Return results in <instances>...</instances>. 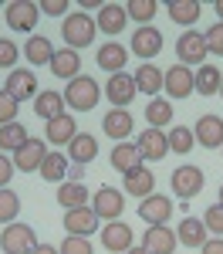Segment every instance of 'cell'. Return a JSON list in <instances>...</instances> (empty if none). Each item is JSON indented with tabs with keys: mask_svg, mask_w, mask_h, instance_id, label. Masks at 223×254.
Segmentation results:
<instances>
[{
	"mask_svg": "<svg viewBox=\"0 0 223 254\" xmlns=\"http://www.w3.org/2000/svg\"><path fill=\"white\" fill-rule=\"evenodd\" d=\"M61 98H64V105L71 112H91L101 98V85L91 75H78V78L68 81V88L61 92Z\"/></svg>",
	"mask_w": 223,
	"mask_h": 254,
	"instance_id": "1",
	"label": "cell"
},
{
	"mask_svg": "<svg viewBox=\"0 0 223 254\" xmlns=\"http://www.w3.org/2000/svg\"><path fill=\"white\" fill-rule=\"evenodd\" d=\"M98 34V27H95V17H88L85 10H71L68 17L61 20V38L64 44L71 48V51H78V48H88L91 41Z\"/></svg>",
	"mask_w": 223,
	"mask_h": 254,
	"instance_id": "2",
	"label": "cell"
},
{
	"mask_svg": "<svg viewBox=\"0 0 223 254\" xmlns=\"http://www.w3.org/2000/svg\"><path fill=\"white\" fill-rule=\"evenodd\" d=\"M38 248V234H34V227L31 224H7L3 227V234H0V251L3 254H31Z\"/></svg>",
	"mask_w": 223,
	"mask_h": 254,
	"instance_id": "3",
	"label": "cell"
},
{
	"mask_svg": "<svg viewBox=\"0 0 223 254\" xmlns=\"http://www.w3.org/2000/svg\"><path fill=\"white\" fill-rule=\"evenodd\" d=\"M169 183H173V193L182 196V200L189 203V200L200 196V190H203V170H200V166H193V163H182V166L173 170Z\"/></svg>",
	"mask_w": 223,
	"mask_h": 254,
	"instance_id": "4",
	"label": "cell"
},
{
	"mask_svg": "<svg viewBox=\"0 0 223 254\" xmlns=\"http://www.w3.org/2000/svg\"><path fill=\"white\" fill-rule=\"evenodd\" d=\"M3 17H7V24L14 27V31H20V34H27V31H34L41 20V10L34 0H10L7 3V10H3Z\"/></svg>",
	"mask_w": 223,
	"mask_h": 254,
	"instance_id": "5",
	"label": "cell"
},
{
	"mask_svg": "<svg viewBox=\"0 0 223 254\" xmlns=\"http://www.w3.org/2000/svg\"><path fill=\"white\" fill-rule=\"evenodd\" d=\"M98 227H101V217L91 207L64 210V231H68V237H91Z\"/></svg>",
	"mask_w": 223,
	"mask_h": 254,
	"instance_id": "6",
	"label": "cell"
},
{
	"mask_svg": "<svg viewBox=\"0 0 223 254\" xmlns=\"http://www.w3.org/2000/svg\"><path fill=\"white\" fill-rule=\"evenodd\" d=\"M176 55H179V64H206V41H203V34L200 31H182L179 34V41H176Z\"/></svg>",
	"mask_w": 223,
	"mask_h": 254,
	"instance_id": "7",
	"label": "cell"
},
{
	"mask_svg": "<svg viewBox=\"0 0 223 254\" xmlns=\"http://www.w3.org/2000/svg\"><path fill=\"white\" fill-rule=\"evenodd\" d=\"M91 210L101 220H119L122 210H125V193L115 190V187H101V190L91 193Z\"/></svg>",
	"mask_w": 223,
	"mask_h": 254,
	"instance_id": "8",
	"label": "cell"
},
{
	"mask_svg": "<svg viewBox=\"0 0 223 254\" xmlns=\"http://www.w3.org/2000/svg\"><path fill=\"white\" fill-rule=\"evenodd\" d=\"M47 153H51V149H47V142L38 139V136H31L17 153H14V170H20V173H38Z\"/></svg>",
	"mask_w": 223,
	"mask_h": 254,
	"instance_id": "9",
	"label": "cell"
},
{
	"mask_svg": "<svg viewBox=\"0 0 223 254\" xmlns=\"http://www.w3.org/2000/svg\"><path fill=\"white\" fill-rule=\"evenodd\" d=\"M3 92L14 98L17 105H20V102H27V98H38V75L27 71V68H14V71L7 75Z\"/></svg>",
	"mask_w": 223,
	"mask_h": 254,
	"instance_id": "10",
	"label": "cell"
},
{
	"mask_svg": "<svg viewBox=\"0 0 223 254\" xmlns=\"http://www.w3.org/2000/svg\"><path fill=\"white\" fill-rule=\"evenodd\" d=\"M132 241H135V234H132V227H129L125 220H108V224L101 227V248H105V251L125 254L132 248Z\"/></svg>",
	"mask_w": 223,
	"mask_h": 254,
	"instance_id": "11",
	"label": "cell"
},
{
	"mask_svg": "<svg viewBox=\"0 0 223 254\" xmlns=\"http://www.w3.org/2000/svg\"><path fill=\"white\" fill-rule=\"evenodd\" d=\"M129 51H135V58H142V61H152V58H156V55L162 51V31H156L152 24H145V27H135Z\"/></svg>",
	"mask_w": 223,
	"mask_h": 254,
	"instance_id": "12",
	"label": "cell"
},
{
	"mask_svg": "<svg viewBox=\"0 0 223 254\" xmlns=\"http://www.w3.org/2000/svg\"><path fill=\"white\" fill-rule=\"evenodd\" d=\"M176 231H169L166 224L159 227H145V234H142V251L145 254H176Z\"/></svg>",
	"mask_w": 223,
	"mask_h": 254,
	"instance_id": "13",
	"label": "cell"
},
{
	"mask_svg": "<svg viewBox=\"0 0 223 254\" xmlns=\"http://www.w3.org/2000/svg\"><path fill=\"white\" fill-rule=\"evenodd\" d=\"M101 129H105V136H112L115 142H129L132 129H135V119H132L129 109H108L105 119H101Z\"/></svg>",
	"mask_w": 223,
	"mask_h": 254,
	"instance_id": "14",
	"label": "cell"
},
{
	"mask_svg": "<svg viewBox=\"0 0 223 254\" xmlns=\"http://www.w3.org/2000/svg\"><path fill=\"white\" fill-rule=\"evenodd\" d=\"M193 136L206 149H223V116H200L193 126Z\"/></svg>",
	"mask_w": 223,
	"mask_h": 254,
	"instance_id": "15",
	"label": "cell"
},
{
	"mask_svg": "<svg viewBox=\"0 0 223 254\" xmlns=\"http://www.w3.org/2000/svg\"><path fill=\"white\" fill-rule=\"evenodd\" d=\"M139 217L149 227H159V224H166V220L173 217V200L162 196V193L145 196V200H139Z\"/></svg>",
	"mask_w": 223,
	"mask_h": 254,
	"instance_id": "16",
	"label": "cell"
},
{
	"mask_svg": "<svg viewBox=\"0 0 223 254\" xmlns=\"http://www.w3.org/2000/svg\"><path fill=\"white\" fill-rule=\"evenodd\" d=\"M162 88L169 98H186L193 95V71L186 64H173L169 71H162Z\"/></svg>",
	"mask_w": 223,
	"mask_h": 254,
	"instance_id": "17",
	"label": "cell"
},
{
	"mask_svg": "<svg viewBox=\"0 0 223 254\" xmlns=\"http://www.w3.org/2000/svg\"><path fill=\"white\" fill-rule=\"evenodd\" d=\"M125 24H129V14H125V3H101L98 7V17H95V27L105 31L108 38H115L125 31Z\"/></svg>",
	"mask_w": 223,
	"mask_h": 254,
	"instance_id": "18",
	"label": "cell"
},
{
	"mask_svg": "<svg viewBox=\"0 0 223 254\" xmlns=\"http://www.w3.org/2000/svg\"><path fill=\"white\" fill-rule=\"evenodd\" d=\"M105 95H108V102H112L115 109H125V105L135 98V78L125 75V71L108 75V81H105Z\"/></svg>",
	"mask_w": 223,
	"mask_h": 254,
	"instance_id": "19",
	"label": "cell"
},
{
	"mask_svg": "<svg viewBox=\"0 0 223 254\" xmlns=\"http://www.w3.org/2000/svg\"><path fill=\"white\" fill-rule=\"evenodd\" d=\"M75 136H78V122H75V116H68V112L51 119L44 126V142H51V146H68Z\"/></svg>",
	"mask_w": 223,
	"mask_h": 254,
	"instance_id": "20",
	"label": "cell"
},
{
	"mask_svg": "<svg viewBox=\"0 0 223 254\" xmlns=\"http://www.w3.org/2000/svg\"><path fill=\"white\" fill-rule=\"evenodd\" d=\"M135 149H139L142 159H162L169 153L166 132H162V129H142L139 136H135Z\"/></svg>",
	"mask_w": 223,
	"mask_h": 254,
	"instance_id": "21",
	"label": "cell"
},
{
	"mask_svg": "<svg viewBox=\"0 0 223 254\" xmlns=\"http://www.w3.org/2000/svg\"><path fill=\"white\" fill-rule=\"evenodd\" d=\"M125 61H129V48L119 44V41H105L98 48V68L101 71L119 75V71H125Z\"/></svg>",
	"mask_w": 223,
	"mask_h": 254,
	"instance_id": "22",
	"label": "cell"
},
{
	"mask_svg": "<svg viewBox=\"0 0 223 254\" xmlns=\"http://www.w3.org/2000/svg\"><path fill=\"white\" fill-rule=\"evenodd\" d=\"M122 180H125V193L135 196V200H145V196L156 193V176H152V170H149V166H139V170L125 173Z\"/></svg>",
	"mask_w": 223,
	"mask_h": 254,
	"instance_id": "23",
	"label": "cell"
},
{
	"mask_svg": "<svg viewBox=\"0 0 223 254\" xmlns=\"http://www.w3.org/2000/svg\"><path fill=\"white\" fill-rule=\"evenodd\" d=\"M51 71H54V78H78L81 75V55L78 51H71V48H58L54 55H51Z\"/></svg>",
	"mask_w": 223,
	"mask_h": 254,
	"instance_id": "24",
	"label": "cell"
},
{
	"mask_svg": "<svg viewBox=\"0 0 223 254\" xmlns=\"http://www.w3.org/2000/svg\"><path fill=\"white\" fill-rule=\"evenodd\" d=\"M68 163H78V166H88L91 159L98 156V139L88 136V132H78V136L68 142Z\"/></svg>",
	"mask_w": 223,
	"mask_h": 254,
	"instance_id": "25",
	"label": "cell"
},
{
	"mask_svg": "<svg viewBox=\"0 0 223 254\" xmlns=\"http://www.w3.org/2000/svg\"><path fill=\"white\" fill-rule=\"evenodd\" d=\"M108 163H112V170H119V173L125 176V173H132V170H139V166L145 163V159L139 156L135 142H115V149H112Z\"/></svg>",
	"mask_w": 223,
	"mask_h": 254,
	"instance_id": "26",
	"label": "cell"
},
{
	"mask_svg": "<svg viewBox=\"0 0 223 254\" xmlns=\"http://www.w3.org/2000/svg\"><path fill=\"white\" fill-rule=\"evenodd\" d=\"M132 78H135V92H142V95L156 98V95L162 92V68H156L152 61H145V64H139Z\"/></svg>",
	"mask_w": 223,
	"mask_h": 254,
	"instance_id": "27",
	"label": "cell"
},
{
	"mask_svg": "<svg viewBox=\"0 0 223 254\" xmlns=\"http://www.w3.org/2000/svg\"><path fill=\"white\" fill-rule=\"evenodd\" d=\"M220 85H223V71L217 64H200L193 71V92L196 95H217Z\"/></svg>",
	"mask_w": 223,
	"mask_h": 254,
	"instance_id": "28",
	"label": "cell"
},
{
	"mask_svg": "<svg viewBox=\"0 0 223 254\" xmlns=\"http://www.w3.org/2000/svg\"><path fill=\"white\" fill-rule=\"evenodd\" d=\"M206 227H203L200 217H182L179 227H176V241L179 244H186V248H203L206 244Z\"/></svg>",
	"mask_w": 223,
	"mask_h": 254,
	"instance_id": "29",
	"label": "cell"
},
{
	"mask_svg": "<svg viewBox=\"0 0 223 254\" xmlns=\"http://www.w3.org/2000/svg\"><path fill=\"white\" fill-rule=\"evenodd\" d=\"M34 112H38L44 122H51V119L64 116V98H61V92H54V88L38 92V98H34Z\"/></svg>",
	"mask_w": 223,
	"mask_h": 254,
	"instance_id": "30",
	"label": "cell"
},
{
	"mask_svg": "<svg viewBox=\"0 0 223 254\" xmlns=\"http://www.w3.org/2000/svg\"><path fill=\"white\" fill-rule=\"evenodd\" d=\"M166 10H169V20H176L179 27H189V31L200 20V3L196 0H169Z\"/></svg>",
	"mask_w": 223,
	"mask_h": 254,
	"instance_id": "31",
	"label": "cell"
},
{
	"mask_svg": "<svg viewBox=\"0 0 223 254\" xmlns=\"http://www.w3.org/2000/svg\"><path fill=\"white\" fill-rule=\"evenodd\" d=\"M68 166H71V163H68L64 153H47L38 173L44 176V183H64V180H68Z\"/></svg>",
	"mask_w": 223,
	"mask_h": 254,
	"instance_id": "32",
	"label": "cell"
},
{
	"mask_svg": "<svg viewBox=\"0 0 223 254\" xmlns=\"http://www.w3.org/2000/svg\"><path fill=\"white\" fill-rule=\"evenodd\" d=\"M24 55H27V64H51V55H54V48H51V41L44 38V34H31L27 38V48H24Z\"/></svg>",
	"mask_w": 223,
	"mask_h": 254,
	"instance_id": "33",
	"label": "cell"
},
{
	"mask_svg": "<svg viewBox=\"0 0 223 254\" xmlns=\"http://www.w3.org/2000/svg\"><path fill=\"white\" fill-rule=\"evenodd\" d=\"M27 139H31V136H27V126H20V122H7V126H0V153H17Z\"/></svg>",
	"mask_w": 223,
	"mask_h": 254,
	"instance_id": "34",
	"label": "cell"
},
{
	"mask_svg": "<svg viewBox=\"0 0 223 254\" xmlns=\"http://www.w3.org/2000/svg\"><path fill=\"white\" fill-rule=\"evenodd\" d=\"M145 122H149V129H166V126L173 122V102H166V98L156 95L145 105Z\"/></svg>",
	"mask_w": 223,
	"mask_h": 254,
	"instance_id": "35",
	"label": "cell"
},
{
	"mask_svg": "<svg viewBox=\"0 0 223 254\" xmlns=\"http://www.w3.org/2000/svg\"><path fill=\"white\" fill-rule=\"evenodd\" d=\"M166 142H169V153H176V156H189V149L196 146V136H193L189 126H173V129L166 132Z\"/></svg>",
	"mask_w": 223,
	"mask_h": 254,
	"instance_id": "36",
	"label": "cell"
},
{
	"mask_svg": "<svg viewBox=\"0 0 223 254\" xmlns=\"http://www.w3.org/2000/svg\"><path fill=\"white\" fill-rule=\"evenodd\" d=\"M58 203L64 210L88 207V187H85V183H61L58 187Z\"/></svg>",
	"mask_w": 223,
	"mask_h": 254,
	"instance_id": "37",
	"label": "cell"
},
{
	"mask_svg": "<svg viewBox=\"0 0 223 254\" xmlns=\"http://www.w3.org/2000/svg\"><path fill=\"white\" fill-rule=\"evenodd\" d=\"M156 10H159V3H156V0H129V3H125L129 20H139V27H145L149 20L156 17Z\"/></svg>",
	"mask_w": 223,
	"mask_h": 254,
	"instance_id": "38",
	"label": "cell"
},
{
	"mask_svg": "<svg viewBox=\"0 0 223 254\" xmlns=\"http://www.w3.org/2000/svg\"><path fill=\"white\" fill-rule=\"evenodd\" d=\"M17 214H20V196L10 187H3L0 190V224H14Z\"/></svg>",
	"mask_w": 223,
	"mask_h": 254,
	"instance_id": "39",
	"label": "cell"
},
{
	"mask_svg": "<svg viewBox=\"0 0 223 254\" xmlns=\"http://www.w3.org/2000/svg\"><path fill=\"white\" fill-rule=\"evenodd\" d=\"M200 220H203V227H206V234H210V237H223V207H220V203L206 207Z\"/></svg>",
	"mask_w": 223,
	"mask_h": 254,
	"instance_id": "40",
	"label": "cell"
},
{
	"mask_svg": "<svg viewBox=\"0 0 223 254\" xmlns=\"http://www.w3.org/2000/svg\"><path fill=\"white\" fill-rule=\"evenodd\" d=\"M203 41H206V51H210V55L223 58V20H217V24L203 34Z\"/></svg>",
	"mask_w": 223,
	"mask_h": 254,
	"instance_id": "41",
	"label": "cell"
},
{
	"mask_svg": "<svg viewBox=\"0 0 223 254\" xmlns=\"http://www.w3.org/2000/svg\"><path fill=\"white\" fill-rule=\"evenodd\" d=\"M58 254H95L88 237H64V244L58 248Z\"/></svg>",
	"mask_w": 223,
	"mask_h": 254,
	"instance_id": "42",
	"label": "cell"
},
{
	"mask_svg": "<svg viewBox=\"0 0 223 254\" xmlns=\"http://www.w3.org/2000/svg\"><path fill=\"white\" fill-rule=\"evenodd\" d=\"M17 58H20V48L10 38H0V68H10V71H14Z\"/></svg>",
	"mask_w": 223,
	"mask_h": 254,
	"instance_id": "43",
	"label": "cell"
},
{
	"mask_svg": "<svg viewBox=\"0 0 223 254\" xmlns=\"http://www.w3.org/2000/svg\"><path fill=\"white\" fill-rule=\"evenodd\" d=\"M17 112H20V105L14 102V98L7 95L3 88H0V126H7V122H17Z\"/></svg>",
	"mask_w": 223,
	"mask_h": 254,
	"instance_id": "44",
	"label": "cell"
},
{
	"mask_svg": "<svg viewBox=\"0 0 223 254\" xmlns=\"http://www.w3.org/2000/svg\"><path fill=\"white\" fill-rule=\"evenodd\" d=\"M38 10L47 14V17H68L71 3H68V0H44V3H38Z\"/></svg>",
	"mask_w": 223,
	"mask_h": 254,
	"instance_id": "45",
	"label": "cell"
},
{
	"mask_svg": "<svg viewBox=\"0 0 223 254\" xmlns=\"http://www.w3.org/2000/svg\"><path fill=\"white\" fill-rule=\"evenodd\" d=\"M10 180H14V159H10V156H0V190H3Z\"/></svg>",
	"mask_w": 223,
	"mask_h": 254,
	"instance_id": "46",
	"label": "cell"
},
{
	"mask_svg": "<svg viewBox=\"0 0 223 254\" xmlns=\"http://www.w3.org/2000/svg\"><path fill=\"white\" fill-rule=\"evenodd\" d=\"M203 254H223V237H206V244L200 248Z\"/></svg>",
	"mask_w": 223,
	"mask_h": 254,
	"instance_id": "47",
	"label": "cell"
},
{
	"mask_svg": "<svg viewBox=\"0 0 223 254\" xmlns=\"http://www.w3.org/2000/svg\"><path fill=\"white\" fill-rule=\"evenodd\" d=\"M64 183H85V166L71 163V166H68V180H64Z\"/></svg>",
	"mask_w": 223,
	"mask_h": 254,
	"instance_id": "48",
	"label": "cell"
},
{
	"mask_svg": "<svg viewBox=\"0 0 223 254\" xmlns=\"http://www.w3.org/2000/svg\"><path fill=\"white\" fill-rule=\"evenodd\" d=\"M31 254H58V248H54V244H38Z\"/></svg>",
	"mask_w": 223,
	"mask_h": 254,
	"instance_id": "49",
	"label": "cell"
},
{
	"mask_svg": "<svg viewBox=\"0 0 223 254\" xmlns=\"http://www.w3.org/2000/svg\"><path fill=\"white\" fill-rule=\"evenodd\" d=\"M125 254H145V251H142V248H135V244H132V248H129V251H125Z\"/></svg>",
	"mask_w": 223,
	"mask_h": 254,
	"instance_id": "50",
	"label": "cell"
},
{
	"mask_svg": "<svg viewBox=\"0 0 223 254\" xmlns=\"http://www.w3.org/2000/svg\"><path fill=\"white\" fill-rule=\"evenodd\" d=\"M217 14H220V20H223V0H217Z\"/></svg>",
	"mask_w": 223,
	"mask_h": 254,
	"instance_id": "51",
	"label": "cell"
},
{
	"mask_svg": "<svg viewBox=\"0 0 223 254\" xmlns=\"http://www.w3.org/2000/svg\"><path fill=\"white\" fill-rule=\"evenodd\" d=\"M220 207H223V183H220Z\"/></svg>",
	"mask_w": 223,
	"mask_h": 254,
	"instance_id": "52",
	"label": "cell"
},
{
	"mask_svg": "<svg viewBox=\"0 0 223 254\" xmlns=\"http://www.w3.org/2000/svg\"><path fill=\"white\" fill-rule=\"evenodd\" d=\"M220 95H223V85H220Z\"/></svg>",
	"mask_w": 223,
	"mask_h": 254,
	"instance_id": "53",
	"label": "cell"
}]
</instances>
